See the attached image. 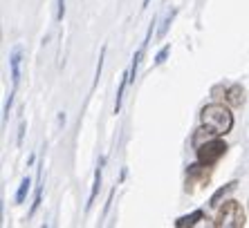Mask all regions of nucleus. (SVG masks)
<instances>
[{
  "label": "nucleus",
  "instance_id": "1",
  "mask_svg": "<svg viewBox=\"0 0 249 228\" xmlns=\"http://www.w3.org/2000/svg\"><path fill=\"white\" fill-rule=\"evenodd\" d=\"M200 123L207 126L209 130H213L218 137H225L227 132H231L233 128V114L229 105L222 103H209L200 112Z\"/></svg>",
  "mask_w": 249,
  "mask_h": 228
},
{
  "label": "nucleus",
  "instance_id": "2",
  "mask_svg": "<svg viewBox=\"0 0 249 228\" xmlns=\"http://www.w3.org/2000/svg\"><path fill=\"white\" fill-rule=\"evenodd\" d=\"M247 224L243 206L236 199H227L222 206H218V215H215L213 226L218 228H243Z\"/></svg>",
  "mask_w": 249,
  "mask_h": 228
},
{
  "label": "nucleus",
  "instance_id": "3",
  "mask_svg": "<svg viewBox=\"0 0 249 228\" xmlns=\"http://www.w3.org/2000/svg\"><path fill=\"white\" fill-rule=\"evenodd\" d=\"M225 152H227V143L222 141L220 137L209 139V141H204L202 146L196 148L197 161H202V163H207V165H215L222 157H225Z\"/></svg>",
  "mask_w": 249,
  "mask_h": 228
},
{
  "label": "nucleus",
  "instance_id": "4",
  "mask_svg": "<svg viewBox=\"0 0 249 228\" xmlns=\"http://www.w3.org/2000/svg\"><path fill=\"white\" fill-rule=\"evenodd\" d=\"M211 179V165L197 161L186 168V190H193V186H207Z\"/></svg>",
  "mask_w": 249,
  "mask_h": 228
},
{
  "label": "nucleus",
  "instance_id": "5",
  "mask_svg": "<svg viewBox=\"0 0 249 228\" xmlns=\"http://www.w3.org/2000/svg\"><path fill=\"white\" fill-rule=\"evenodd\" d=\"M225 101H227V105L233 110L243 108L245 101H247V92H245V87L240 85V83H231V85H227V90H225Z\"/></svg>",
  "mask_w": 249,
  "mask_h": 228
},
{
  "label": "nucleus",
  "instance_id": "6",
  "mask_svg": "<svg viewBox=\"0 0 249 228\" xmlns=\"http://www.w3.org/2000/svg\"><path fill=\"white\" fill-rule=\"evenodd\" d=\"M20 61H23V51L20 47H14L12 56H9V65H12V83L14 87L18 85V81H20Z\"/></svg>",
  "mask_w": 249,
  "mask_h": 228
},
{
  "label": "nucleus",
  "instance_id": "7",
  "mask_svg": "<svg viewBox=\"0 0 249 228\" xmlns=\"http://www.w3.org/2000/svg\"><path fill=\"white\" fill-rule=\"evenodd\" d=\"M104 163H106V159H99V165H97V170H94V183H92V190H90V197H88L86 211H90V206L94 204V199H97V195H99V188H101V170H104Z\"/></svg>",
  "mask_w": 249,
  "mask_h": 228
},
{
  "label": "nucleus",
  "instance_id": "8",
  "mask_svg": "<svg viewBox=\"0 0 249 228\" xmlns=\"http://www.w3.org/2000/svg\"><path fill=\"white\" fill-rule=\"evenodd\" d=\"M236 186H238V181H229V183H225L222 188H218V190L213 193V197L209 199V206H211V208H218V206L222 204V199H225L227 195L236 190Z\"/></svg>",
  "mask_w": 249,
  "mask_h": 228
},
{
  "label": "nucleus",
  "instance_id": "9",
  "mask_svg": "<svg viewBox=\"0 0 249 228\" xmlns=\"http://www.w3.org/2000/svg\"><path fill=\"white\" fill-rule=\"evenodd\" d=\"M213 137H218L213 130H209L207 126H202L200 130H196L193 132V137H191V146L193 148H197V146H202L204 141H209V139H213Z\"/></svg>",
  "mask_w": 249,
  "mask_h": 228
},
{
  "label": "nucleus",
  "instance_id": "10",
  "mask_svg": "<svg viewBox=\"0 0 249 228\" xmlns=\"http://www.w3.org/2000/svg\"><path fill=\"white\" fill-rule=\"evenodd\" d=\"M202 217H204L202 211H193V212H189V215L180 217V219L175 222V226H178V228H191V226H196V224L200 222Z\"/></svg>",
  "mask_w": 249,
  "mask_h": 228
},
{
  "label": "nucleus",
  "instance_id": "11",
  "mask_svg": "<svg viewBox=\"0 0 249 228\" xmlns=\"http://www.w3.org/2000/svg\"><path fill=\"white\" fill-rule=\"evenodd\" d=\"M41 193H43V165L38 168V177H36V193H34V204H32V208H29V217L36 212V208H38V204H41Z\"/></svg>",
  "mask_w": 249,
  "mask_h": 228
},
{
  "label": "nucleus",
  "instance_id": "12",
  "mask_svg": "<svg viewBox=\"0 0 249 228\" xmlns=\"http://www.w3.org/2000/svg\"><path fill=\"white\" fill-rule=\"evenodd\" d=\"M130 72H126V74H122V81H119V87H117V101H115V114H119V110H122V98H124V90H126V85L130 83Z\"/></svg>",
  "mask_w": 249,
  "mask_h": 228
},
{
  "label": "nucleus",
  "instance_id": "13",
  "mask_svg": "<svg viewBox=\"0 0 249 228\" xmlns=\"http://www.w3.org/2000/svg\"><path fill=\"white\" fill-rule=\"evenodd\" d=\"M29 186H32L29 177H23V181H20V186H18V190H16V204H23L25 201V197H27V193H29Z\"/></svg>",
  "mask_w": 249,
  "mask_h": 228
},
{
  "label": "nucleus",
  "instance_id": "14",
  "mask_svg": "<svg viewBox=\"0 0 249 228\" xmlns=\"http://www.w3.org/2000/svg\"><path fill=\"white\" fill-rule=\"evenodd\" d=\"M173 16H175V9H173V12H171V14H168V16H166V20H164V25H162V27H160V32H157V36H160V38H164V34H166V32H168V25H171V20H173Z\"/></svg>",
  "mask_w": 249,
  "mask_h": 228
},
{
  "label": "nucleus",
  "instance_id": "15",
  "mask_svg": "<svg viewBox=\"0 0 249 228\" xmlns=\"http://www.w3.org/2000/svg\"><path fill=\"white\" fill-rule=\"evenodd\" d=\"M16 90V87H14ZM14 90L9 92V97H7V103H5V114H2V119L7 121V116H9V110H12V105H14Z\"/></svg>",
  "mask_w": 249,
  "mask_h": 228
},
{
  "label": "nucleus",
  "instance_id": "16",
  "mask_svg": "<svg viewBox=\"0 0 249 228\" xmlns=\"http://www.w3.org/2000/svg\"><path fill=\"white\" fill-rule=\"evenodd\" d=\"M168 51H171V45H166V47H164V49H162V51H160V54H157V56H155V65H162L164 61H166Z\"/></svg>",
  "mask_w": 249,
  "mask_h": 228
},
{
  "label": "nucleus",
  "instance_id": "17",
  "mask_svg": "<svg viewBox=\"0 0 249 228\" xmlns=\"http://www.w3.org/2000/svg\"><path fill=\"white\" fill-rule=\"evenodd\" d=\"M65 14V0H58V12H56V20H63Z\"/></svg>",
  "mask_w": 249,
  "mask_h": 228
},
{
  "label": "nucleus",
  "instance_id": "18",
  "mask_svg": "<svg viewBox=\"0 0 249 228\" xmlns=\"http://www.w3.org/2000/svg\"><path fill=\"white\" fill-rule=\"evenodd\" d=\"M23 137H25V123L20 121V128H18V146L23 143Z\"/></svg>",
  "mask_w": 249,
  "mask_h": 228
},
{
  "label": "nucleus",
  "instance_id": "19",
  "mask_svg": "<svg viewBox=\"0 0 249 228\" xmlns=\"http://www.w3.org/2000/svg\"><path fill=\"white\" fill-rule=\"evenodd\" d=\"M63 123H65V114L61 112V114H58V126H63Z\"/></svg>",
  "mask_w": 249,
  "mask_h": 228
},
{
  "label": "nucleus",
  "instance_id": "20",
  "mask_svg": "<svg viewBox=\"0 0 249 228\" xmlns=\"http://www.w3.org/2000/svg\"><path fill=\"white\" fill-rule=\"evenodd\" d=\"M148 2H151V0H144V7H148Z\"/></svg>",
  "mask_w": 249,
  "mask_h": 228
}]
</instances>
